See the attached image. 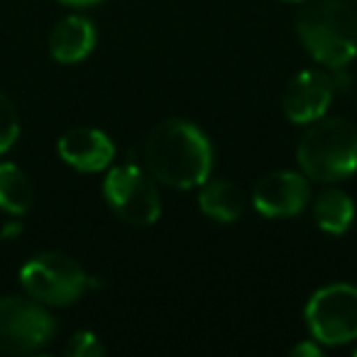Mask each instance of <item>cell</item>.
<instances>
[{"label": "cell", "mask_w": 357, "mask_h": 357, "mask_svg": "<svg viewBox=\"0 0 357 357\" xmlns=\"http://www.w3.org/2000/svg\"><path fill=\"white\" fill-rule=\"evenodd\" d=\"M20 282L32 298L47 306H69L91 287L84 267L61 252L35 255L20 269Z\"/></svg>", "instance_id": "277c9868"}, {"label": "cell", "mask_w": 357, "mask_h": 357, "mask_svg": "<svg viewBox=\"0 0 357 357\" xmlns=\"http://www.w3.org/2000/svg\"><path fill=\"white\" fill-rule=\"evenodd\" d=\"M296 35L318 64L342 69L357 54V13L342 0H313L298 10Z\"/></svg>", "instance_id": "7a4b0ae2"}, {"label": "cell", "mask_w": 357, "mask_h": 357, "mask_svg": "<svg viewBox=\"0 0 357 357\" xmlns=\"http://www.w3.org/2000/svg\"><path fill=\"white\" fill-rule=\"evenodd\" d=\"M335 93V79L326 71L308 69L296 74L282 93V108L291 123H313L323 118Z\"/></svg>", "instance_id": "9c48e42d"}, {"label": "cell", "mask_w": 357, "mask_h": 357, "mask_svg": "<svg viewBox=\"0 0 357 357\" xmlns=\"http://www.w3.org/2000/svg\"><path fill=\"white\" fill-rule=\"evenodd\" d=\"M59 154L69 167L93 174L110 167L115 157V144L105 132L96 128H71L59 137Z\"/></svg>", "instance_id": "30bf717a"}, {"label": "cell", "mask_w": 357, "mask_h": 357, "mask_svg": "<svg viewBox=\"0 0 357 357\" xmlns=\"http://www.w3.org/2000/svg\"><path fill=\"white\" fill-rule=\"evenodd\" d=\"M291 355L294 357H318V355H321V347L316 345V340H306V342H298V345H294Z\"/></svg>", "instance_id": "e0dca14e"}, {"label": "cell", "mask_w": 357, "mask_h": 357, "mask_svg": "<svg viewBox=\"0 0 357 357\" xmlns=\"http://www.w3.org/2000/svg\"><path fill=\"white\" fill-rule=\"evenodd\" d=\"M20 230H22V223H10V225H6V228L0 230V240L13 238V235H17Z\"/></svg>", "instance_id": "ac0fdd59"}, {"label": "cell", "mask_w": 357, "mask_h": 357, "mask_svg": "<svg viewBox=\"0 0 357 357\" xmlns=\"http://www.w3.org/2000/svg\"><path fill=\"white\" fill-rule=\"evenodd\" d=\"M313 215H316V223L323 233L342 235L352 225L355 204L345 191L326 189L323 194H318L316 204H313Z\"/></svg>", "instance_id": "4fadbf2b"}, {"label": "cell", "mask_w": 357, "mask_h": 357, "mask_svg": "<svg viewBox=\"0 0 357 357\" xmlns=\"http://www.w3.org/2000/svg\"><path fill=\"white\" fill-rule=\"evenodd\" d=\"M108 206L130 225H152L162 215V199L154 176L135 164L110 169L103 181Z\"/></svg>", "instance_id": "8992f818"}, {"label": "cell", "mask_w": 357, "mask_h": 357, "mask_svg": "<svg viewBox=\"0 0 357 357\" xmlns=\"http://www.w3.org/2000/svg\"><path fill=\"white\" fill-rule=\"evenodd\" d=\"M311 335L326 345H342L357 337V287L328 284L318 289L306 306Z\"/></svg>", "instance_id": "52a82bcc"}, {"label": "cell", "mask_w": 357, "mask_h": 357, "mask_svg": "<svg viewBox=\"0 0 357 357\" xmlns=\"http://www.w3.org/2000/svg\"><path fill=\"white\" fill-rule=\"evenodd\" d=\"M20 135V120H17V110L10 103L3 91H0V154L8 152L13 147V142Z\"/></svg>", "instance_id": "9a60e30c"}, {"label": "cell", "mask_w": 357, "mask_h": 357, "mask_svg": "<svg viewBox=\"0 0 357 357\" xmlns=\"http://www.w3.org/2000/svg\"><path fill=\"white\" fill-rule=\"evenodd\" d=\"M96 47V27L89 17L69 15L59 20L50 32V54L59 64L84 61Z\"/></svg>", "instance_id": "8fae6325"}, {"label": "cell", "mask_w": 357, "mask_h": 357, "mask_svg": "<svg viewBox=\"0 0 357 357\" xmlns=\"http://www.w3.org/2000/svg\"><path fill=\"white\" fill-rule=\"evenodd\" d=\"M64 352L71 357H98L105 352V347L100 345V340L91 331H81V333H76V335H71Z\"/></svg>", "instance_id": "2e32d148"}, {"label": "cell", "mask_w": 357, "mask_h": 357, "mask_svg": "<svg viewBox=\"0 0 357 357\" xmlns=\"http://www.w3.org/2000/svg\"><path fill=\"white\" fill-rule=\"evenodd\" d=\"M66 6H79V8H86V6H96V3H103V0H61Z\"/></svg>", "instance_id": "d6986e66"}, {"label": "cell", "mask_w": 357, "mask_h": 357, "mask_svg": "<svg viewBox=\"0 0 357 357\" xmlns=\"http://www.w3.org/2000/svg\"><path fill=\"white\" fill-rule=\"evenodd\" d=\"M56 333L52 313L37 298H0V352L25 355L50 345Z\"/></svg>", "instance_id": "5b68a950"}, {"label": "cell", "mask_w": 357, "mask_h": 357, "mask_svg": "<svg viewBox=\"0 0 357 357\" xmlns=\"http://www.w3.org/2000/svg\"><path fill=\"white\" fill-rule=\"evenodd\" d=\"M199 206L208 218L218 223H235L245 211V196L228 178H206L201 184Z\"/></svg>", "instance_id": "7c38bea8"}, {"label": "cell", "mask_w": 357, "mask_h": 357, "mask_svg": "<svg viewBox=\"0 0 357 357\" xmlns=\"http://www.w3.org/2000/svg\"><path fill=\"white\" fill-rule=\"evenodd\" d=\"M32 201H35V189L30 176L10 162L0 164V208L13 215H22L30 211Z\"/></svg>", "instance_id": "5bb4252c"}, {"label": "cell", "mask_w": 357, "mask_h": 357, "mask_svg": "<svg viewBox=\"0 0 357 357\" xmlns=\"http://www.w3.org/2000/svg\"><path fill=\"white\" fill-rule=\"evenodd\" d=\"M355 355H357V347H355Z\"/></svg>", "instance_id": "44dd1931"}, {"label": "cell", "mask_w": 357, "mask_h": 357, "mask_svg": "<svg viewBox=\"0 0 357 357\" xmlns=\"http://www.w3.org/2000/svg\"><path fill=\"white\" fill-rule=\"evenodd\" d=\"M287 3H303V0H287Z\"/></svg>", "instance_id": "ffe728a7"}, {"label": "cell", "mask_w": 357, "mask_h": 357, "mask_svg": "<svg viewBox=\"0 0 357 357\" xmlns=\"http://www.w3.org/2000/svg\"><path fill=\"white\" fill-rule=\"evenodd\" d=\"M311 199L306 176L296 172H272L257 181L252 204L267 218H289L306 208Z\"/></svg>", "instance_id": "ba28073f"}, {"label": "cell", "mask_w": 357, "mask_h": 357, "mask_svg": "<svg viewBox=\"0 0 357 357\" xmlns=\"http://www.w3.org/2000/svg\"><path fill=\"white\" fill-rule=\"evenodd\" d=\"M144 162L154 181L172 189H194L211 176L213 147L204 130L181 118L154 125L144 142Z\"/></svg>", "instance_id": "6da1fadb"}, {"label": "cell", "mask_w": 357, "mask_h": 357, "mask_svg": "<svg viewBox=\"0 0 357 357\" xmlns=\"http://www.w3.org/2000/svg\"><path fill=\"white\" fill-rule=\"evenodd\" d=\"M298 167L308 178L331 184L357 172V128L345 118L313 120L296 149Z\"/></svg>", "instance_id": "3957f363"}]
</instances>
